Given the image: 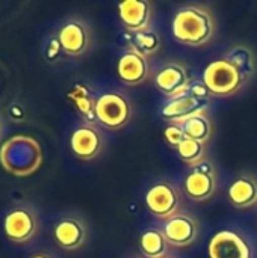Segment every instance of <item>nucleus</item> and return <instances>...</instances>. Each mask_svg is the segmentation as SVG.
Here are the masks:
<instances>
[{
  "mask_svg": "<svg viewBox=\"0 0 257 258\" xmlns=\"http://www.w3.org/2000/svg\"><path fill=\"white\" fill-rule=\"evenodd\" d=\"M173 36L183 45L201 47L215 35V18L212 12L201 5H188L180 8L171 23Z\"/></svg>",
  "mask_w": 257,
  "mask_h": 258,
  "instance_id": "1",
  "label": "nucleus"
},
{
  "mask_svg": "<svg viewBox=\"0 0 257 258\" xmlns=\"http://www.w3.org/2000/svg\"><path fill=\"white\" fill-rule=\"evenodd\" d=\"M212 97H233L247 83L244 76L224 57L212 60L203 71L201 79Z\"/></svg>",
  "mask_w": 257,
  "mask_h": 258,
  "instance_id": "2",
  "label": "nucleus"
},
{
  "mask_svg": "<svg viewBox=\"0 0 257 258\" xmlns=\"http://www.w3.org/2000/svg\"><path fill=\"white\" fill-rule=\"evenodd\" d=\"M95 118L109 130H120L132 118V106L120 92H105L95 98Z\"/></svg>",
  "mask_w": 257,
  "mask_h": 258,
  "instance_id": "3",
  "label": "nucleus"
},
{
  "mask_svg": "<svg viewBox=\"0 0 257 258\" xmlns=\"http://www.w3.org/2000/svg\"><path fill=\"white\" fill-rule=\"evenodd\" d=\"M145 204L156 218L167 221L180 210V192L170 181H158L147 190Z\"/></svg>",
  "mask_w": 257,
  "mask_h": 258,
  "instance_id": "4",
  "label": "nucleus"
},
{
  "mask_svg": "<svg viewBox=\"0 0 257 258\" xmlns=\"http://www.w3.org/2000/svg\"><path fill=\"white\" fill-rule=\"evenodd\" d=\"M185 194L192 201H206L214 197L217 190V169L209 159L201 160L192 166L191 172L186 175Z\"/></svg>",
  "mask_w": 257,
  "mask_h": 258,
  "instance_id": "5",
  "label": "nucleus"
},
{
  "mask_svg": "<svg viewBox=\"0 0 257 258\" xmlns=\"http://www.w3.org/2000/svg\"><path fill=\"white\" fill-rule=\"evenodd\" d=\"M39 230V221L36 213L29 207L12 209L3 222L5 236L12 243H27L32 240Z\"/></svg>",
  "mask_w": 257,
  "mask_h": 258,
  "instance_id": "6",
  "label": "nucleus"
},
{
  "mask_svg": "<svg viewBox=\"0 0 257 258\" xmlns=\"http://www.w3.org/2000/svg\"><path fill=\"white\" fill-rule=\"evenodd\" d=\"M209 258H253L248 240L235 230H221L209 242Z\"/></svg>",
  "mask_w": 257,
  "mask_h": 258,
  "instance_id": "7",
  "label": "nucleus"
},
{
  "mask_svg": "<svg viewBox=\"0 0 257 258\" xmlns=\"http://www.w3.org/2000/svg\"><path fill=\"white\" fill-rule=\"evenodd\" d=\"M56 36L61 42L62 51L70 56H80L86 53L91 45L89 26L79 18H71L65 21L59 27Z\"/></svg>",
  "mask_w": 257,
  "mask_h": 258,
  "instance_id": "8",
  "label": "nucleus"
},
{
  "mask_svg": "<svg viewBox=\"0 0 257 258\" xmlns=\"http://www.w3.org/2000/svg\"><path fill=\"white\" fill-rule=\"evenodd\" d=\"M162 233L170 246L185 248L198 239V222L188 213H177L164 222Z\"/></svg>",
  "mask_w": 257,
  "mask_h": 258,
  "instance_id": "9",
  "label": "nucleus"
},
{
  "mask_svg": "<svg viewBox=\"0 0 257 258\" xmlns=\"http://www.w3.org/2000/svg\"><path fill=\"white\" fill-rule=\"evenodd\" d=\"M55 242L67 251H76L82 248L88 240V230L85 222L74 216L67 215L62 216L53 227Z\"/></svg>",
  "mask_w": 257,
  "mask_h": 258,
  "instance_id": "10",
  "label": "nucleus"
},
{
  "mask_svg": "<svg viewBox=\"0 0 257 258\" xmlns=\"http://www.w3.org/2000/svg\"><path fill=\"white\" fill-rule=\"evenodd\" d=\"M156 88L170 100L188 94L189 89V76L183 65L171 62L164 65L155 76Z\"/></svg>",
  "mask_w": 257,
  "mask_h": 258,
  "instance_id": "11",
  "label": "nucleus"
},
{
  "mask_svg": "<svg viewBox=\"0 0 257 258\" xmlns=\"http://www.w3.org/2000/svg\"><path fill=\"white\" fill-rule=\"evenodd\" d=\"M70 147L76 157L82 160H92L100 156L103 150V136L94 124H82L71 133Z\"/></svg>",
  "mask_w": 257,
  "mask_h": 258,
  "instance_id": "12",
  "label": "nucleus"
},
{
  "mask_svg": "<svg viewBox=\"0 0 257 258\" xmlns=\"http://www.w3.org/2000/svg\"><path fill=\"white\" fill-rule=\"evenodd\" d=\"M117 74L124 85L138 86L150 77L148 57L135 50H127L121 54L117 63Z\"/></svg>",
  "mask_w": 257,
  "mask_h": 258,
  "instance_id": "13",
  "label": "nucleus"
},
{
  "mask_svg": "<svg viewBox=\"0 0 257 258\" xmlns=\"http://www.w3.org/2000/svg\"><path fill=\"white\" fill-rule=\"evenodd\" d=\"M208 107H209V100H200L189 94H185L182 97L168 100L161 109V116L170 122L180 124L182 121L197 113H206Z\"/></svg>",
  "mask_w": 257,
  "mask_h": 258,
  "instance_id": "14",
  "label": "nucleus"
},
{
  "mask_svg": "<svg viewBox=\"0 0 257 258\" xmlns=\"http://www.w3.org/2000/svg\"><path fill=\"white\" fill-rule=\"evenodd\" d=\"M151 15V3L147 0H126L118 5V17L130 33L148 29Z\"/></svg>",
  "mask_w": 257,
  "mask_h": 258,
  "instance_id": "15",
  "label": "nucleus"
},
{
  "mask_svg": "<svg viewBox=\"0 0 257 258\" xmlns=\"http://www.w3.org/2000/svg\"><path fill=\"white\" fill-rule=\"evenodd\" d=\"M229 200L236 209H250L257 204V180L251 175L238 177L229 187Z\"/></svg>",
  "mask_w": 257,
  "mask_h": 258,
  "instance_id": "16",
  "label": "nucleus"
},
{
  "mask_svg": "<svg viewBox=\"0 0 257 258\" xmlns=\"http://www.w3.org/2000/svg\"><path fill=\"white\" fill-rule=\"evenodd\" d=\"M139 249L145 258H165L168 257L170 243L162 230L148 228L139 237Z\"/></svg>",
  "mask_w": 257,
  "mask_h": 258,
  "instance_id": "17",
  "label": "nucleus"
},
{
  "mask_svg": "<svg viewBox=\"0 0 257 258\" xmlns=\"http://www.w3.org/2000/svg\"><path fill=\"white\" fill-rule=\"evenodd\" d=\"M223 57L226 60H229L244 76V79L247 82L256 73V56H254L253 50L244 44L233 45L232 48H229V51Z\"/></svg>",
  "mask_w": 257,
  "mask_h": 258,
  "instance_id": "18",
  "label": "nucleus"
},
{
  "mask_svg": "<svg viewBox=\"0 0 257 258\" xmlns=\"http://www.w3.org/2000/svg\"><path fill=\"white\" fill-rule=\"evenodd\" d=\"M68 98L74 103L77 112L88 121V124H92L94 121H97L95 118V100L91 95L88 86L85 85H74L71 88V91L68 92Z\"/></svg>",
  "mask_w": 257,
  "mask_h": 258,
  "instance_id": "19",
  "label": "nucleus"
},
{
  "mask_svg": "<svg viewBox=\"0 0 257 258\" xmlns=\"http://www.w3.org/2000/svg\"><path fill=\"white\" fill-rule=\"evenodd\" d=\"M186 138L208 144L212 136V122L208 113H197L180 122Z\"/></svg>",
  "mask_w": 257,
  "mask_h": 258,
  "instance_id": "20",
  "label": "nucleus"
},
{
  "mask_svg": "<svg viewBox=\"0 0 257 258\" xmlns=\"http://www.w3.org/2000/svg\"><path fill=\"white\" fill-rule=\"evenodd\" d=\"M161 48V36L153 29L139 30L130 33V50L138 51L139 54L150 57Z\"/></svg>",
  "mask_w": 257,
  "mask_h": 258,
  "instance_id": "21",
  "label": "nucleus"
},
{
  "mask_svg": "<svg viewBox=\"0 0 257 258\" xmlns=\"http://www.w3.org/2000/svg\"><path fill=\"white\" fill-rule=\"evenodd\" d=\"M176 150L180 160L189 166H195L197 163L206 159V144L189 138H186Z\"/></svg>",
  "mask_w": 257,
  "mask_h": 258,
  "instance_id": "22",
  "label": "nucleus"
},
{
  "mask_svg": "<svg viewBox=\"0 0 257 258\" xmlns=\"http://www.w3.org/2000/svg\"><path fill=\"white\" fill-rule=\"evenodd\" d=\"M164 136H165L168 145L173 147V148H177V147L186 139L182 125L177 124V122H170V124L165 127V130H164Z\"/></svg>",
  "mask_w": 257,
  "mask_h": 258,
  "instance_id": "23",
  "label": "nucleus"
},
{
  "mask_svg": "<svg viewBox=\"0 0 257 258\" xmlns=\"http://www.w3.org/2000/svg\"><path fill=\"white\" fill-rule=\"evenodd\" d=\"M188 94L195 97V98H200V100H209L211 97V92L208 91L206 85L203 80H194L189 83V89H188Z\"/></svg>",
  "mask_w": 257,
  "mask_h": 258,
  "instance_id": "24",
  "label": "nucleus"
},
{
  "mask_svg": "<svg viewBox=\"0 0 257 258\" xmlns=\"http://www.w3.org/2000/svg\"><path fill=\"white\" fill-rule=\"evenodd\" d=\"M61 51H62V47H61V42H59V39L56 36V38H53L50 41V45H48V50H47V56L50 59H53V57H58Z\"/></svg>",
  "mask_w": 257,
  "mask_h": 258,
  "instance_id": "25",
  "label": "nucleus"
},
{
  "mask_svg": "<svg viewBox=\"0 0 257 258\" xmlns=\"http://www.w3.org/2000/svg\"><path fill=\"white\" fill-rule=\"evenodd\" d=\"M30 258H53L50 254L47 252H35L33 255H30Z\"/></svg>",
  "mask_w": 257,
  "mask_h": 258,
  "instance_id": "26",
  "label": "nucleus"
},
{
  "mask_svg": "<svg viewBox=\"0 0 257 258\" xmlns=\"http://www.w3.org/2000/svg\"><path fill=\"white\" fill-rule=\"evenodd\" d=\"M165 258H174V257H170V255H168V257H165Z\"/></svg>",
  "mask_w": 257,
  "mask_h": 258,
  "instance_id": "27",
  "label": "nucleus"
}]
</instances>
